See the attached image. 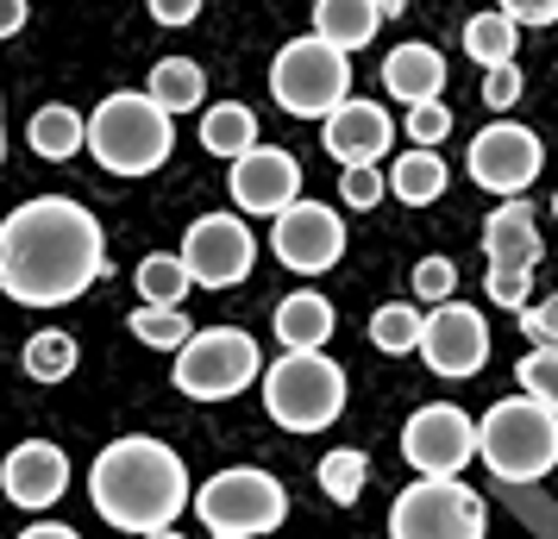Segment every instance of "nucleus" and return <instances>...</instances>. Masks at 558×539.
Here are the masks:
<instances>
[{
	"label": "nucleus",
	"instance_id": "f257e3e1",
	"mask_svg": "<svg viewBox=\"0 0 558 539\" xmlns=\"http://www.w3.org/2000/svg\"><path fill=\"white\" fill-rule=\"evenodd\" d=\"M107 277L101 220L70 195H32L0 220V289L20 308H63Z\"/></svg>",
	"mask_w": 558,
	"mask_h": 539
},
{
	"label": "nucleus",
	"instance_id": "f03ea898",
	"mask_svg": "<svg viewBox=\"0 0 558 539\" xmlns=\"http://www.w3.org/2000/svg\"><path fill=\"white\" fill-rule=\"evenodd\" d=\"M88 502L120 534H138V539L163 534L189 509V470H182V458L163 439L126 433L95 458V470H88Z\"/></svg>",
	"mask_w": 558,
	"mask_h": 539
},
{
	"label": "nucleus",
	"instance_id": "7ed1b4c3",
	"mask_svg": "<svg viewBox=\"0 0 558 539\" xmlns=\"http://www.w3.org/2000/svg\"><path fill=\"white\" fill-rule=\"evenodd\" d=\"M170 120L177 113H163L151 95L120 88V95H107L88 113V151H95V163H101L107 176H151L177 151V126Z\"/></svg>",
	"mask_w": 558,
	"mask_h": 539
},
{
	"label": "nucleus",
	"instance_id": "20e7f679",
	"mask_svg": "<svg viewBox=\"0 0 558 539\" xmlns=\"http://www.w3.org/2000/svg\"><path fill=\"white\" fill-rule=\"evenodd\" d=\"M477 458L502 483H533L558 464V408L539 395H508L477 420Z\"/></svg>",
	"mask_w": 558,
	"mask_h": 539
},
{
	"label": "nucleus",
	"instance_id": "39448f33",
	"mask_svg": "<svg viewBox=\"0 0 558 539\" xmlns=\"http://www.w3.org/2000/svg\"><path fill=\"white\" fill-rule=\"evenodd\" d=\"M270 101H277L289 120H327L332 107L352 101V51L332 45V38H320V32L289 38V45L270 57Z\"/></svg>",
	"mask_w": 558,
	"mask_h": 539
},
{
	"label": "nucleus",
	"instance_id": "423d86ee",
	"mask_svg": "<svg viewBox=\"0 0 558 539\" xmlns=\"http://www.w3.org/2000/svg\"><path fill=\"white\" fill-rule=\"evenodd\" d=\"M345 370L327 358V352H282L270 370H264V408L277 427L289 433H320L345 414Z\"/></svg>",
	"mask_w": 558,
	"mask_h": 539
},
{
	"label": "nucleus",
	"instance_id": "0eeeda50",
	"mask_svg": "<svg viewBox=\"0 0 558 539\" xmlns=\"http://www.w3.org/2000/svg\"><path fill=\"white\" fill-rule=\"evenodd\" d=\"M195 514H202V527L214 539H264L282 527V514H289V495L270 470H257V464H232L220 477H207L195 489Z\"/></svg>",
	"mask_w": 558,
	"mask_h": 539
},
{
	"label": "nucleus",
	"instance_id": "6e6552de",
	"mask_svg": "<svg viewBox=\"0 0 558 539\" xmlns=\"http://www.w3.org/2000/svg\"><path fill=\"white\" fill-rule=\"evenodd\" d=\"M539 213H533L521 195L502 201L489 220H483V264H489V277H483V295L496 302V308H527V289H533V270H539Z\"/></svg>",
	"mask_w": 558,
	"mask_h": 539
},
{
	"label": "nucleus",
	"instance_id": "1a4fd4ad",
	"mask_svg": "<svg viewBox=\"0 0 558 539\" xmlns=\"http://www.w3.org/2000/svg\"><path fill=\"white\" fill-rule=\"evenodd\" d=\"M264 377V358H257V339L239 333V327H207L177 352V389L195 395V402H227L245 383Z\"/></svg>",
	"mask_w": 558,
	"mask_h": 539
},
{
	"label": "nucleus",
	"instance_id": "9d476101",
	"mask_svg": "<svg viewBox=\"0 0 558 539\" xmlns=\"http://www.w3.org/2000/svg\"><path fill=\"white\" fill-rule=\"evenodd\" d=\"M396 539H483V495L458 477H421L389 509Z\"/></svg>",
	"mask_w": 558,
	"mask_h": 539
},
{
	"label": "nucleus",
	"instance_id": "9b49d317",
	"mask_svg": "<svg viewBox=\"0 0 558 539\" xmlns=\"http://www.w3.org/2000/svg\"><path fill=\"white\" fill-rule=\"evenodd\" d=\"M539 163H546V145H539V132L521 126V120H489V126L471 138V151H464V170L477 188L489 195H527V182L539 176Z\"/></svg>",
	"mask_w": 558,
	"mask_h": 539
},
{
	"label": "nucleus",
	"instance_id": "f8f14e48",
	"mask_svg": "<svg viewBox=\"0 0 558 539\" xmlns=\"http://www.w3.org/2000/svg\"><path fill=\"white\" fill-rule=\"evenodd\" d=\"M182 264L202 289H232L252 277L257 264V232L245 226V213H202L182 232Z\"/></svg>",
	"mask_w": 558,
	"mask_h": 539
},
{
	"label": "nucleus",
	"instance_id": "ddd939ff",
	"mask_svg": "<svg viewBox=\"0 0 558 539\" xmlns=\"http://www.w3.org/2000/svg\"><path fill=\"white\" fill-rule=\"evenodd\" d=\"M402 458L421 477H458L464 464L477 458V420L452 402H427V408L408 414L402 427Z\"/></svg>",
	"mask_w": 558,
	"mask_h": 539
},
{
	"label": "nucleus",
	"instance_id": "4468645a",
	"mask_svg": "<svg viewBox=\"0 0 558 539\" xmlns=\"http://www.w3.org/2000/svg\"><path fill=\"white\" fill-rule=\"evenodd\" d=\"M270 252H277V264L295 270V277H327L332 264L345 257V220H339L327 201L282 207L277 226H270Z\"/></svg>",
	"mask_w": 558,
	"mask_h": 539
},
{
	"label": "nucleus",
	"instance_id": "2eb2a0df",
	"mask_svg": "<svg viewBox=\"0 0 558 539\" xmlns=\"http://www.w3.org/2000/svg\"><path fill=\"white\" fill-rule=\"evenodd\" d=\"M227 188H232V207L245 213V220H277L282 207L302 201V163L289 151H277V145H257V151L232 157L227 170Z\"/></svg>",
	"mask_w": 558,
	"mask_h": 539
},
{
	"label": "nucleus",
	"instance_id": "dca6fc26",
	"mask_svg": "<svg viewBox=\"0 0 558 539\" xmlns=\"http://www.w3.org/2000/svg\"><path fill=\"white\" fill-rule=\"evenodd\" d=\"M421 358H427L433 377H477L489 364V320L464 302H446V308L427 314V333H421Z\"/></svg>",
	"mask_w": 558,
	"mask_h": 539
},
{
	"label": "nucleus",
	"instance_id": "f3484780",
	"mask_svg": "<svg viewBox=\"0 0 558 539\" xmlns=\"http://www.w3.org/2000/svg\"><path fill=\"white\" fill-rule=\"evenodd\" d=\"M320 145L339 170H357V163H383L389 145H396V120H389V107L383 101H345L332 107L327 120H320Z\"/></svg>",
	"mask_w": 558,
	"mask_h": 539
},
{
	"label": "nucleus",
	"instance_id": "a211bd4d",
	"mask_svg": "<svg viewBox=\"0 0 558 539\" xmlns=\"http://www.w3.org/2000/svg\"><path fill=\"white\" fill-rule=\"evenodd\" d=\"M0 489H7L13 509L45 514L57 495L70 489V458H63V445H51V439H26V445H13L7 464H0Z\"/></svg>",
	"mask_w": 558,
	"mask_h": 539
},
{
	"label": "nucleus",
	"instance_id": "6ab92c4d",
	"mask_svg": "<svg viewBox=\"0 0 558 539\" xmlns=\"http://www.w3.org/2000/svg\"><path fill=\"white\" fill-rule=\"evenodd\" d=\"M446 57L433 45H396L383 57V88L396 95L402 107H421V101H446Z\"/></svg>",
	"mask_w": 558,
	"mask_h": 539
},
{
	"label": "nucleus",
	"instance_id": "aec40b11",
	"mask_svg": "<svg viewBox=\"0 0 558 539\" xmlns=\"http://www.w3.org/2000/svg\"><path fill=\"white\" fill-rule=\"evenodd\" d=\"M277 339L282 352H320L332 339V302L320 295V289H295V295H282L277 302Z\"/></svg>",
	"mask_w": 558,
	"mask_h": 539
},
{
	"label": "nucleus",
	"instance_id": "412c9836",
	"mask_svg": "<svg viewBox=\"0 0 558 539\" xmlns=\"http://www.w3.org/2000/svg\"><path fill=\"white\" fill-rule=\"evenodd\" d=\"M26 145L45 157V163H70L76 151H88V120H82L76 107L51 101V107H38V113H32Z\"/></svg>",
	"mask_w": 558,
	"mask_h": 539
},
{
	"label": "nucleus",
	"instance_id": "4be33fe9",
	"mask_svg": "<svg viewBox=\"0 0 558 539\" xmlns=\"http://www.w3.org/2000/svg\"><path fill=\"white\" fill-rule=\"evenodd\" d=\"M389 20L377 0H314V32L332 38V45H345V51H364L377 26Z\"/></svg>",
	"mask_w": 558,
	"mask_h": 539
},
{
	"label": "nucleus",
	"instance_id": "5701e85b",
	"mask_svg": "<svg viewBox=\"0 0 558 539\" xmlns=\"http://www.w3.org/2000/svg\"><path fill=\"white\" fill-rule=\"evenodd\" d=\"M145 95H151L163 113H195V107L207 101V70L195 57H157Z\"/></svg>",
	"mask_w": 558,
	"mask_h": 539
},
{
	"label": "nucleus",
	"instance_id": "b1692460",
	"mask_svg": "<svg viewBox=\"0 0 558 539\" xmlns=\"http://www.w3.org/2000/svg\"><path fill=\"white\" fill-rule=\"evenodd\" d=\"M446 182H452L446 157L427 151V145H414L408 157H396V170H389V195H396L402 207H433L439 195H446Z\"/></svg>",
	"mask_w": 558,
	"mask_h": 539
},
{
	"label": "nucleus",
	"instance_id": "393cba45",
	"mask_svg": "<svg viewBox=\"0 0 558 539\" xmlns=\"http://www.w3.org/2000/svg\"><path fill=\"white\" fill-rule=\"evenodd\" d=\"M202 145L214 157H245V151H257V113L245 101H214L202 113Z\"/></svg>",
	"mask_w": 558,
	"mask_h": 539
},
{
	"label": "nucleus",
	"instance_id": "a878e982",
	"mask_svg": "<svg viewBox=\"0 0 558 539\" xmlns=\"http://www.w3.org/2000/svg\"><path fill=\"white\" fill-rule=\"evenodd\" d=\"M514 45H521V26L508 20L502 7H489V13H471V20H464V51H471V63H483V70L514 63Z\"/></svg>",
	"mask_w": 558,
	"mask_h": 539
},
{
	"label": "nucleus",
	"instance_id": "bb28decb",
	"mask_svg": "<svg viewBox=\"0 0 558 539\" xmlns=\"http://www.w3.org/2000/svg\"><path fill=\"white\" fill-rule=\"evenodd\" d=\"M195 289V277H189V264H182V252H151L145 264H138V302H157V308H177L182 295Z\"/></svg>",
	"mask_w": 558,
	"mask_h": 539
},
{
	"label": "nucleus",
	"instance_id": "cd10ccee",
	"mask_svg": "<svg viewBox=\"0 0 558 539\" xmlns=\"http://www.w3.org/2000/svg\"><path fill=\"white\" fill-rule=\"evenodd\" d=\"M126 333L138 339V345H151V352H182L189 339H195V327L182 320V308H157V302H138L126 320Z\"/></svg>",
	"mask_w": 558,
	"mask_h": 539
},
{
	"label": "nucleus",
	"instance_id": "c85d7f7f",
	"mask_svg": "<svg viewBox=\"0 0 558 539\" xmlns=\"http://www.w3.org/2000/svg\"><path fill=\"white\" fill-rule=\"evenodd\" d=\"M421 333H427V320L414 308H402V302H389V308L371 314V345L377 352H396V358L402 352H421Z\"/></svg>",
	"mask_w": 558,
	"mask_h": 539
},
{
	"label": "nucleus",
	"instance_id": "c756f323",
	"mask_svg": "<svg viewBox=\"0 0 558 539\" xmlns=\"http://www.w3.org/2000/svg\"><path fill=\"white\" fill-rule=\"evenodd\" d=\"M76 370V339L70 333H32L26 339V377L32 383H63Z\"/></svg>",
	"mask_w": 558,
	"mask_h": 539
},
{
	"label": "nucleus",
	"instance_id": "7c9ffc66",
	"mask_svg": "<svg viewBox=\"0 0 558 539\" xmlns=\"http://www.w3.org/2000/svg\"><path fill=\"white\" fill-rule=\"evenodd\" d=\"M364 477H371V458L364 452H327L320 458V489H327L332 502H345V509L364 495Z\"/></svg>",
	"mask_w": 558,
	"mask_h": 539
},
{
	"label": "nucleus",
	"instance_id": "2f4dec72",
	"mask_svg": "<svg viewBox=\"0 0 558 539\" xmlns=\"http://www.w3.org/2000/svg\"><path fill=\"white\" fill-rule=\"evenodd\" d=\"M408 283H414V295H421V302L446 308V302H452V289H458V264H452V257H421Z\"/></svg>",
	"mask_w": 558,
	"mask_h": 539
},
{
	"label": "nucleus",
	"instance_id": "473e14b6",
	"mask_svg": "<svg viewBox=\"0 0 558 539\" xmlns=\"http://www.w3.org/2000/svg\"><path fill=\"white\" fill-rule=\"evenodd\" d=\"M514 383H527V395H539V402H553L558 408V352L533 345L527 358L514 364Z\"/></svg>",
	"mask_w": 558,
	"mask_h": 539
},
{
	"label": "nucleus",
	"instance_id": "72a5a7b5",
	"mask_svg": "<svg viewBox=\"0 0 558 539\" xmlns=\"http://www.w3.org/2000/svg\"><path fill=\"white\" fill-rule=\"evenodd\" d=\"M402 132L414 138V145L439 151V145H446V132H452V107H446V101H421V107H408Z\"/></svg>",
	"mask_w": 558,
	"mask_h": 539
},
{
	"label": "nucleus",
	"instance_id": "f704fd0d",
	"mask_svg": "<svg viewBox=\"0 0 558 539\" xmlns=\"http://www.w3.org/2000/svg\"><path fill=\"white\" fill-rule=\"evenodd\" d=\"M339 195H345L352 213H371V207H383V195H389V176H383L377 163H357V170H345Z\"/></svg>",
	"mask_w": 558,
	"mask_h": 539
},
{
	"label": "nucleus",
	"instance_id": "c9c22d12",
	"mask_svg": "<svg viewBox=\"0 0 558 539\" xmlns=\"http://www.w3.org/2000/svg\"><path fill=\"white\" fill-rule=\"evenodd\" d=\"M521 333H527L533 345L558 352V289L546 295V302H527V308H521Z\"/></svg>",
	"mask_w": 558,
	"mask_h": 539
},
{
	"label": "nucleus",
	"instance_id": "e433bc0d",
	"mask_svg": "<svg viewBox=\"0 0 558 539\" xmlns=\"http://www.w3.org/2000/svg\"><path fill=\"white\" fill-rule=\"evenodd\" d=\"M514 101H521V70H514V63L483 70V107H489V113H508Z\"/></svg>",
	"mask_w": 558,
	"mask_h": 539
},
{
	"label": "nucleus",
	"instance_id": "4c0bfd02",
	"mask_svg": "<svg viewBox=\"0 0 558 539\" xmlns=\"http://www.w3.org/2000/svg\"><path fill=\"white\" fill-rule=\"evenodd\" d=\"M514 26H553L558 20V0H496Z\"/></svg>",
	"mask_w": 558,
	"mask_h": 539
},
{
	"label": "nucleus",
	"instance_id": "58836bf2",
	"mask_svg": "<svg viewBox=\"0 0 558 539\" xmlns=\"http://www.w3.org/2000/svg\"><path fill=\"white\" fill-rule=\"evenodd\" d=\"M157 26H195L202 20V0H145Z\"/></svg>",
	"mask_w": 558,
	"mask_h": 539
},
{
	"label": "nucleus",
	"instance_id": "ea45409f",
	"mask_svg": "<svg viewBox=\"0 0 558 539\" xmlns=\"http://www.w3.org/2000/svg\"><path fill=\"white\" fill-rule=\"evenodd\" d=\"M26 0H0V38H20V32H26Z\"/></svg>",
	"mask_w": 558,
	"mask_h": 539
},
{
	"label": "nucleus",
	"instance_id": "a19ab883",
	"mask_svg": "<svg viewBox=\"0 0 558 539\" xmlns=\"http://www.w3.org/2000/svg\"><path fill=\"white\" fill-rule=\"evenodd\" d=\"M20 539H76L70 527H57V520H38V527H26Z\"/></svg>",
	"mask_w": 558,
	"mask_h": 539
},
{
	"label": "nucleus",
	"instance_id": "79ce46f5",
	"mask_svg": "<svg viewBox=\"0 0 558 539\" xmlns=\"http://www.w3.org/2000/svg\"><path fill=\"white\" fill-rule=\"evenodd\" d=\"M377 7L389 13V20H402V13H408V0H377Z\"/></svg>",
	"mask_w": 558,
	"mask_h": 539
},
{
	"label": "nucleus",
	"instance_id": "37998d69",
	"mask_svg": "<svg viewBox=\"0 0 558 539\" xmlns=\"http://www.w3.org/2000/svg\"><path fill=\"white\" fill-rule=\"evenodd\" d=\"M0 163H7V101H0Z\"/></svg>",
	"mask_w": 558,
	"mask_h": 539
},
{
	"label": "nucleus",
	"instance_id": "c03bdc74",
	"mask_svg": "<svg viewBox=\"0 0 558 539\" xmlns=\"http://www.w3.org/2000/svg\"><path fill=\"white\" fill-rule=\"evenodd\" d=\"M145 539H182V534H170V527H163V534H145Z\"/></svg>",
	"mask_w": 558,
	"mask_h": 539
},
{
	"label": "nucleus",
	"instance_id": "a18cd8bd",
	"mask_svg": "<svg viewBox=\"0 0 558 539\" xmlns=\"http://www.w3.org/2000/svg\"><path fill=\"white\" fill-rule=\"evenodd\" d=\"M553 220H558V195H553Z\"/></svg>",
	"mask_w": 558,
	"mask_h": 539
}]
</instances>
